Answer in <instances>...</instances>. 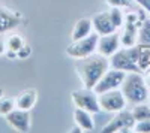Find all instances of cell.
<instances>
[{
    "label": "cell",
    "instance_id": "1",
    "mask_svg": "<svg viewBox=\"0 0 150 133\" xmlns=\"http://www.w3.org/2000/svg\"><path fill=\"white\" fill-rule=\"evenodd\" d=\"M108 69H110V58L98 52L86 58L77 60V64H75V70H77V75L83 82V87L92 90Z\"/></svg>",
    "mask_w": 150,
    "mask_h": 133
},
{
    "label": "cell",
    "instance_id": "2",
    "mask_svg": "<svg viewBox=\"0 0 150 133\" xmlns=\"http://www.w3.org/2000/svg\"><path fill=\"white\" fill-rule=\"evenodd\" d=\"M120 90L125 94V97H126L128 105L134 106L137 103H143L149 100L150 90L147 87L144 75L141 72H128Z\"/></svg>",
    "mask_w": 150,
    "mask_h": 133
},
{
    "label": "cell",
    "instance_id": "3",
    "mask_svg": "<svg viewBox=\"0 0 150 133\" xmlns=\"http://www.w3.org/2000/svg\"><path fill=\"white\" fill-rule=\"evenodd\" d=\"M138 55H140V45L125 48L122 46L110 57V67L119 69L123 72H141L138 67ZM143 74V72H141Z\"/></svg>",
    "mask_w": 150,
    "mask_h": 133
},
{
    "label": "cell",
    "instance_id": "4",
    "mask_svg": "<svg viewBox=\"0 0 150 133\" xmlns=\"http://www.w3.org/2000/svg\"><path fill=\"white\" fill-rule=\"evenodd\" d=\"M98 39H99V34L93 32L87 38H83L80 41H74L66 48V54L74 60H81V58L89 57V55L96 52Z\"/></svg>",
    "mask_w": 150,
    "mask_h": 133
},
{
    "label": "cell",
    "instance_id": "5",
    "mask_svg": "<svg viewBox=\"0 0 150 133\" xmlns=\"http://www.w3.org/2000/svg\"><path fill=\"white\" fill-rule=\"evenodd\" d=\"M98 99H99L101 111L108 112V114H116L119 111L126 109V106H128V100H126V97H125V94L122 93L120 88L110 90V91L98 94Z\"/></svg>",
    "mask_w": 150,
    "mask_h": 133
},
{
    "label": "cell",
    "instance_id": "6",
    "mask_svg": "<svg viewBox=\"0 0 150 133\" xmlns=\"http://www.w3.org/2000/svg\"><path fill=\"white\" fill-rule=\"evenodd\" d=\"M71 100L75 108H81L92 114L101 112V106H99V99H98V93L92 88H80L75 90L71 94Z\"/></svg>",
    "mask_w": 150,
    "mask_h": 133
},
{
    "label": "cell",
    "instance_id": "7",
    "mask_svg": "<svg viewBox=\"0 0 150 133\" xmlns=\"http://www.w3.org/2000/svg\"><path fill=\"white\" fill-rule=\"evenodd\" d=\"M125 76H126V72L110 67L102 75V78L98 81V84L95 85L93 90H95V93L101 94V93H105V91H110V90L120 88L123 81H125Z\"/></svg>",
    "mask_w": 150,
    "mask_h": 133
},
{
    "label": "cell",
    "instance_id": "8",
    "mask_svg": "<svg viewBox=\"0 0 150 133\" xmlns=\"http://www.w3.org/2000/svg\"><path fill=\"white\" fill-rule=\"evenodd\" d=\"M135 124V118L132 117L131 111H119L116 112V115L111 118V121L108 124L104 126V129L101 132L104 133H116V132H132Z\"/></svg>",
    "mask_w": 150,
    "mask_h": 133
},
{
    "label": "cell",
    "instance_id": "9",
    "mask_svg": "<svg viewBox=\"0 0 150 133\" xmlns=\"http://www.w3.org/2000/svg\"><path fill=\"white\" fill-rule=\"evenodd\" d=\"M5 118H6V123L14 130H17V132L27 133L32 129V115H30V111L15 108V109L11 111Z\"/></svg>",
    "mask_w": 150,
    "mask_h": 133
},
{
    "label": "cell",
    "instance_id": "10",
    "mask_svg": "<svg viewBox=\"0 0 150 133\" xmlns=\"http://www.w3.org/2000/svg\"><path fill=\"white\" fill-rule=\"evenodd\" d=\"M120 48H122V43H120V33L114 32V33H110V34L99 36L96 52L101 54V55H104V57H107V58H110L117 50H120Z\"/></svg>",
    "mask_w": 150,
    "mask_h": 133
},
{
    "label": "cell",
    "instance_id": "11",
    "mask_svg": "<svg viewBox=\"0 0 150 133\" xmlns=\"http://www.w3.org/2000/svg\"><path fill=\"white\" fill-rule=\"evenodd\" d=\"M21 21H23V17L18 12L0 6V34L14 30L21 24Z\"/></svg>",
    "mask_w": 150,
    "mask_h": 133
},
{
    "label": "cell",
    "instance_id": "12",
    "mask_svg": "<svg viewBox=\"0 0 150 133\" xmlns=\"http://www.w3.org/2000/svg\"><path fill=\"white\" fill-rule=\"evenodd\" d=\"M141 22H132V21H125L122 32H120V43L122 46L128 48L138 43V30H140Z\"/></svg>",
    "mask_w": 150,
    "mask_h": 133
},
{
    "label": "cell",
    "instance_id": "13",
    "mask_svg": "<svg viewBox=\"0 0 150 133\" xmlns=\"http://www.w3.org/2000/svg\"><path fill=\"white\" fill-rule=\"evenodd\" d=\"M92 24H93V32L98 33L99 36L102 34H110V33H114L117 32V29L114 27L111 18H110V12H99L92 18Z\"/></svg>",
    "mask_w": 150,
    "mask_h": 133
},
{
    "label": "cell",
    "instance_id": "14",
    "mask_svg": "<svg viewBox=\"0 0 150 133\" xmlns=\"http://www.w3.org/2000/svg\"><path fill=\"white\" fill-rule=\"evenodd\" d=\"M36 102H38V91L35 88H26L15 96V106L20 109L30 111L36 105Z\"/></svg>",
    "mask_w": 150,
    "mask_h": 133
},
{
    "label": "cell",
    "instance_id": "15",
    "mask_svg": "<svg viewBox=\"0 0 150 133\" xmlns=\"http://www.w3.org/2000/svg\"><path fill=\"white\" fill-rule=\"evenodd\" d=\"M74 121L77 126L81 127L83 132H93L95 130V120H93V114L81 109V108H75L74 111Z\"/></svg>",
    "mask_w": 150,
    "mask_h": 133
},
{
    "label": "cell",
    "instance_id": "16",
    "mask_svg": "<svg viewBox=\"0 0 150 133\" xmlns=\"http://www.w3.org/2000/svg\"><path fill=\"white\" fill-rule=\"evenodd\" d=\"M93 33V24H92V18H80L75 26L72 29L71 33V42L74 41H80L83 38H87L89 34Z\"/></svg>",
    "mask_w": 150,
    "mask_h": 133
},
{
    "label": "cell",
    "instance_id": "17",
    "mask_svg": "<svg viewBox=\"0 0 150 133\" xmlns=\"http://www.w3.org/2000/svg\"><path fill=\"white\" fill-rule=\"evenodd\" d=\"M132 117L135 118V121H143V120H150V103H137L131 109Z\"/></svg>",
    "mask_w": 150,
    "mask_h": 133
},
{
    "label": "cell",
    "instance_id": "18",
    "mask_svg": "<svg viewBox=\"0 0 150 133\" xmlns=\"http://www.w3.org/2000/svg\"><path fill=\"white\" fill-rule=\"evenodd\" d=\"M24 43H26V41H24V38H23L21 34H15V33H12V34H8L6 38H5L6 50L14 51V52H17L18 50H21V48L24 46Z\"/></svg>",
    "mask_w": 150,
    "mask_h": 133
},
{
    "label": "cell",
    "instance_id": "19",
    "mask_svg": "<svg viewBox=\"0 0 150 133\" xmlns=\"http://www.w3.org/2000/svg\"><path fill=\"white\" fill-rule=\"evenodd\" d=\"M138 67H140V70L143 72V74L147 69H150V45H140Z\"/></svg>",
    "mask_w": 150,
    "mask_h": 133
},
{
    "label": "cell",
    "instance_id": "20",
    "mask_svg": "<svg viewBox=\"0 0 150 133\" xmlns=\"http://www.w3.org/2000/svg\"><path fill=\"white\" fill-rule=\"evenodd\" d=\"M138 43L140 45H150V18H146L138 30Z\"/></svg>",
    "mask_w": 150,
    "mask_h": 133
},
{
    "label": "cell",
    "instance_id": "21",
    "mask_svg": "<svg viewBox=\"0 0 150 133\" xmlns=\"http://www.w3.org/2000/svg\"><path fill=\"white\" fill-rule=\"evenodd\" d=\"M108 12H110V18H111L112 24H114V27L117 30L122 29L125 24V14H123L122 8H111Z\"/></svg>",
    "mask_w": 150,
    "mask_h": 133
},
{
    "label": "cell",
    "instance_id": "22",
    "mask_svg": "<svg viewBox=\"0 0 150 133\" xmlns=\"http://www.w3.org/2000/svg\"><path fill=\"white\" fill-rule=\"evenodd\" d=\"M15 97H0V115L6 117L11 111L15 109Z\"/></svg>",
    "mask_w": 150,
    "mask_h": 133
},
{
    "label": "cell",
    "instance_id": "23",
    "mask_svg": "<svg viewBox=\"0 0 150 133\" xmlns=\"http://www.w3.org/2000/svg\"><path fill=\"white\" fill-rule=\"evenodd\" d=\"M132 132H137V133H150V120H143V121H135Z\"/></svg>",
    "mask_w": 150,
    "mask_h": 133
},
{
    "label": "cell",
    "instance_id": "24",
    "mask_svg": "<svg viewBox=\"0 0 150 133\" xmlns=\"http://www.w3.org/2000/svg\"><path fill=\"white\" fill-rule=\"evenodd\" d=\"M134 0H105V3L111 8H129Z\"/></svg>",
    "mask_w": 150,
    "mask_h": 133
},
{
    "label": "cell",
    "instance_id": "25",
    "mask_svg": "<svg viewBox=\"0 0 150 133\" xmlns=\"http://www.w3.org/2000/svg\"><path fill=\"white\" fill-rule=\"evenodd\" d=\"M30 54H32V48L27 43H24V46L21 48V50L17 51V58H29Z\"/></svg>",
    "mask_w": 150,
    "mask_h": 133
},
{
    "label": "cell",
    "instance_id": "26",
    "mask_svg": "<svg viewBox=\"0 0 150 133\" xmlns=\"http://www.w3.org/2000/svg\"><path fill=\"white\" fill-rule=\"evenodd\" d=\"M137 5H140L143 8V10H147L150 14V0H134Z\"/></svg>",
    "mask_w": 150,
    "mask_h": 133
},
{
    "label": "cell",
    "instance_id": "27",
    "mask_svg": "<svg viewBox=\"0 0 150 133\" xmlns=\"http://www.w3.org/2000/svg\"><path fill=\"white\" fill-rule=\"evenodd\" d=\"M144 79H146V84H147V87H149V90H150V69H147V70L144 72Z\"/></svg>",
    "mask_w": 150,
    "mask_h": 133
},
{
    "label": "cell",
    "instance_id": "28",
    "mask_svg": "<svg viewBox=\"0 0 150 133\" xmlns=\"http://www.w3.org/2000/svg\"><path fill=\"white\" fill-rule=\"evenodd\" d=\"M5 52H6V45H5V41L0 39V57L5 55Z\"/></svg>",
    "mask_w": 150,
    "mask_h": 133
},
{
    "label": "cell",
    "instance_id": "29",
    "mask_svg": "<svg viewBox=\"0 0 150 133\" xmlns=\"http://www.w3.org/2000/svg\"><path fill=\"white\" fill-rule=\"evenodd\" d=\"M2 96H3V90H2V88H0V97H2Z\"/></svg>",
    "mask_w": 150,
    "mask_h": 133
},
{
    "label": "cell",
    "instance_id": "30",
    "mask_svg": "<svg viewBox=\"0 0 150 133\" xmlns=\"http://www.w3.org/2000/svg\"><path fill=\"white\" fill-rule=\"evenodd\" d=\"M147 102H149V103H150V94H149V100H147Z\"/></svg>",
    "mask_w": 150,
    "mask_h": 133
}]
</instances>
